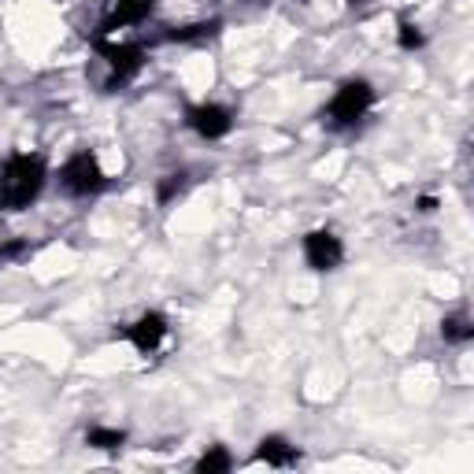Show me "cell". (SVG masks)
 Instances as JSON below:
<instances>
[{
    "mask_svg": "<svg viewBox=\"0 0 474 474\" xmlns=\"http://www.w3.org/2000/svg\"><path fill=\"white\" fill-rule=\"evenodd\" d=\"M41 186H45V160L30 152H15L5 163V171H0V205L26 208L41 193Z\"/></svg>",
    "mask_w": 474,
    "mask_h": 474,
    "instance_id": "6da1fadb",
    "label": "cell"
},
{
    "mask_svg": "<svg viewBox=\"0 0 474 474\" xmlns=\"http://www.w3.org/2000/svg\"><path fill=\"white\" fill-rule=\"evenodd\" d=\"M370 105H375V89H370V82L352 78V82H345L342 89L333 93L330 108H326V123L337 126V130H345V126L360 123V119L367 115Z\"/></svg>",
    "mask_w": 474,
    "mask_h": 474,
    "instance_id": "7a4b0ae2",
    "label": "cell"
},
{
    "mask_svg": "<svg viewBox=\"0 0 474 474\" xmlns=\"http://www.w3.org/2000/svg\"><path fill=\"white\" fill-rule=\"evenodd\" d=\"M63 186L75 196H89L96 189H105V171H100L96 156L93 152H75L71 160H67L63 163Z\"/></svg>",
    "mask_w": 474,
    "mask_h": 474,
    "instance_id": "3957f363",
    "label": "cell"
},
{
    "mask_svg": "<svg viewBox=\"0 0 474 474\" xmlns=\"http://www.w3.org/2000/svg\"><path fill=\"white\" fill-rule=\"evenodd\" d=\"M304 260H308L312 270H333L345 260V249L330 230H312L304 237Z\"/></svg>",
    "mask_w": 474,
    "mask_h": 474,
    "instance_id": "277c9868",
    "label": "cell"
},
{
    "mask_svg": "<svg viewBox=\"0 0 474 474\" xmlns=\"http://www.w3.org/2000/svg\"><path fill=\"white\" fill-rule=\"evenodd\" d=\"M96 52L108 59L112 67V86L126 82L141 71V63H145V49L141 45H108V41H96Z\"/></svg>",
    "mask_w": 474,
    "mask_h": 474,
    "instance_id": "5b68a950",
    "label": "cell"
},
{
    "mask_svg": "<svg viewBox=\"0 0 474 474\" xmlns=\"http://www.w3.org/2000/svg\"><path fill=\"white\" fill-rule=\"evenodd\" d=\"M186 123H189V126L200 133V138H208V141H219V138H226V133H230V126H233L230 112H226V108H219V105H196V108H189Z\"/></svg>",
    "mask_w": 474,
    "mask_h": 474,
    "instance_id": "8992f818",
    "label": "cell"
},
{
    "mask_svg": "<svg viewBox=\"0 0 474 474\" xmlns=\"http://www.w3.org/2000/svg\"><path fill=\"white\" fill-rule=\"evenodd\" d=\"M163 337H167V319H163L160 312H145L138 323L126 330V342L138 349V352H156Z\"/></svg>",
    "mask_w": 474,
    "mask_h": 474,
    "instance_id": "52a82bcc",
    "label": "cell"
},
{
    "mask_svg": "<svg viewBox=\"0 0 474 474\" xmlns=\"http://www.w3.org/2000/svg\"><path fill=\"white\" fill-rule=\"evenodd\" d=\"M152 0H115V8L108 12V19L100 23V33H112L119 26H133V23H145L152 15Z\"/></svg>",
    "mask_w": 474,
    "mask_h": 474,
    "instance_id": "ba28073f",
    "label": "cell"
},
{
    "mask_svg": "<svg viewBox=\"0 0 474 474\" xmlns=\"http://www.w3.org/2000/svg\"><path fill=\"white\" fill-rule=\"evenodd\" d=\"M256 460H263L270 467H293L300 456H296V449L286 442V437H263L260 449H256Z\"/></svg>",
    "mask_w": 474,
    "mask_h": 474,
    "instance_id": "9c48e42d",
    "label": "cell"
},
{
    "mask_svg": "<svg viewBox=\"0 0 474 474\" xmlns=\"http://www.w3.org/2000/svg\"><path fill=\"white\" fill-rule=\"evenodd\" d=\"M123 442H126V433L123 430H108V426H93L86 433V445L100 449V452H115V449H123Z\"/></svg>",
    "mask_w": 474,
    "mask_h": 474,
    "instance_id": "30bf717a",
    "label": "cell"
},
{
    "mask_svg": "<svg viewBox=\"0 0 474 474\" xmlns=\"http://www.w3.org/2000/svg\"><path fill=\"white\" fill-rule=\"evenodd\" d=\"M219 23H193V26H171L167 30V41H208L215 38Z\"/></svg>",
    "mask_w": 474,
    "mask_h": 474,
    "instance_id": "8fae6325",
    "label": "cell"
},
{
    "mask_svg": "<svg viewBox=\"0 0 474 474\" xmlns=\"http://www.w3.org/2000/svg\"><path fill=\"white\" fill-rule=\"evenodd\" d=\"M442 337H445V342H452V345H463V342H470V337H474V326H470L467 315H452V319L442 323Z\"/></svg>",
    "mask_w": 474,
    "mask_h": 474,
    "instance_id": "7c38bea8",
    "label": "cell"
},
{
    "mask_svg": "<svg viewBox=\"0 0 474 474\" xmlns=\"http://www.w3.org/2000/svg\"><path fill=\"white\" fill-rule=\"evenodd\" d=\"M196 470H200V474H223V470H230V452H226V449L205 452V456L196 460Z\"/></svg>",
    "mask_w": 474,
    "mask_h": 474,
    "instance_id": "4fadbf2b",
    "label": "cell"
},
{
    "mask_svg": "<svg viewBox=\"0 0 474 474\" xmlns=\"http://www.w3.org/2000/svg\"><path fill=\"white\" fill-rule=\"evenodd\" d=\"M186 189V175H167L160 186H156V196H160V205H171V200Z\"/></svg>",
    "mask_w": 474,
    "mask_h": 474,
    "instance_id": "5bb4252c",
    "label": "cell"
},
{
    "mask_svg": "<svg viewBox=\"0 0 474 474\" xmlns=\"http://www.w3.org/2000/svg\"><path fill=\"white\" fill-rule=\"evenodd\" d=\"M397 41H400L404 52H415V49H423V33H419V26H412V23H400Z\"/></svg>",
    "mask_w": 474,
    "mask_h": 474,
    "instance_id": "9a60e30c",
    "label": "cell"
},
{
    "mask_svg": "<svg viewBox=\"0 0 474 474\" xmlns=\"http://www.w3.org/2000/svg\"><path fill=\"white\" fill-rule=\"evenodd\" d=\"M415 208H419L423 215H430V212L437 208V200H433V196H423V200H419V205H415Z\"/></svg>",
    "mask_w": 474,
    "mask_h": 474,
    "instance_id": "2e32d148",
    "label": "cell"
},
{
    "mask_svg": "<svg viewBox=\"0 0 474 474\" xmlns=\"http://www.w3.org/2000/svg\"><path fill=\"white\" fill-rule=\"evenodd\" d=\"M356 5H370V0H356Z\"/></svg>",
    "mask_w": 474,
    "mask_h": 474,
    "instance_id": "e0dca14e",
    "label": "cell"
}]
</instances>
